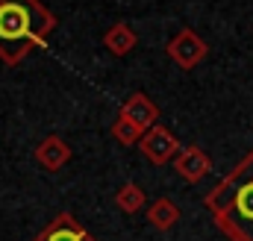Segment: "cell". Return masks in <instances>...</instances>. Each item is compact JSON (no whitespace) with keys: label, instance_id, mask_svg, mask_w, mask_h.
<instances>
[{"label":"cell","instance_id":"obj_2","mask_svg":"<svg viewBox=\"0 0 253 241\" xmlns=\"http://www.w3.org/2000/svg\"><path fill=\"white\" fill-rule=\"evenodd\" d=\"M138 150L144 153V159H147L150 165H168V162L177 159V153H180L183 147H180L177 135H174L168 126L156 123V126H150V129L138 138Z\"/></svg>","mask_w":253,"mask_h":241},{"label":"cell","instance_id":"obj_8","mask_svg":"<svg viewBox=\"0 0 253 241\" xmlns=\"http://www.w3.org/2000/svg\"><path fill=\"white\" fill-rule=\"evenodd\" d=\"M177 221H180V209H177V203H174V200L159 197V200H153V203L147 206V224H150L153 230L168 233Z\"/></svg>","mask_w":253,"mask_h":241},{"label":"cell","instance_id":"obj_4","mask_svg":"<svg viewBox=\"0 0 253 241\" xmlns=\"http://www.w3.org/2000/svg\"><path fill=\"white\" fill-rule=\"evenodd\" d=\"M33 241H97L71 212H59Z\"/></svg>","mask_w":253,"mask_h":241},{"label":"cell","instance_id":"obj_3","mask_svg":"<svg viewBox=\"0 0 253 241\" xmlns=\"http://www.w3.org/2000/svg\"><path fill=\"white\" fill-rule=\"evenodd\" d=\"M168 56L177 62L183 71H191V68H197L200 62L206 59V53H209V47H206V41L194 33V30H180L171 41H168Z\"/></svg>","mask_w":253,"mask_h":241},{"label":"cell","instance_id":"obj_9","mask_svg":"<svg viewBox=\"0 0 253 241\" xmlns=\"http://www.w3.org/2000/svg\"><path fill=\"white\" fill-rule=\"evenodd\" d=\"M135 41H138V36L132 33V27H129V24H115V27H109V30H106V36H103L106 50H109V53H115V56H126V53L135 47Z\"/></svg>","mask_w":253,"mask_h":241},{"label":"cell","instance_id":"obj_6","mask_svg":"<svg viewBox=\"0 0 253 241\" xmlns=\"http://www.w3.org/2000/svg\"><path fill=\"white\" fill-rule=\"evenodd\" d=\"M121 118H126L129 123H135L141 132H147L150 126H156L159 109H156V103H153L147 94L135 91V94H129V97L124 100V106H121Z\"/></svg>","mask_w":253,"mask_h":241},{"label":"cell","instance_id":"obj_10","mask_svg":"<svg viewBox=\"0 0 253 241\" xmlns=\"http://www.w3.org/2000/svg\"><path fill=\"white\" fill-rule=\"evenodd\" d=\"M144 188L141 185H135V182H124L121 188H118V194H115V206L126 212V215H135V212H141L144 209Z\"/></svg>","mask_w":253,"mask_h":241},{"label":"cell","instance_id":"obj_7","mask_svg":"<svg viewBox=\"0 0 253 241\" xmlns=\"http://www.w3.org/2000/svg\"><path fill=\"white\" fill-rule=\"evenodd\" d=\"M36 162L44 171H62L65 165L71 162V147L65 144L59 135H47L44 141H39L36 147Z\"/></svg>","mask_w":253,"mask_h":241},{"label":"cell","instance_id":"obj_1","mask_svg":"<svg viewBox=\"0 0 253 241\" xmlns=\"http://www.w3.org/2000/svg\"><path fill=\"white\" fill-rule=\"evenodd\" d=\"M56 30V15L39 0H0V62L18 65Z\"/></svg>","mask_w":253,"mask_h":241},{"label":"cell","instance_id":"obj_5","mask_svg":"<svg viewBox=\"0 0 253 241\" xmlns=\"http://www.w3.org/2000/svg\"><path fill=\"white\" fill-rule=\"evenodd\" d=\"M174 171H177L186 182H200L209 171H212V159H209V153L200 150L197 144H189V147H183V150L177 153Z\"/></svg>","mask_w":253,"mask_h":241},{"label":"cell","instance_id":"obj_11","mask_svg":"<svg viewBox=\"0 0 253 241\" xmlns=\"http://www.w3.org/2000/svg\"><path fill=\"white\" fill-rule=\"evenodd\" d=\"M112 135H115V141H121V144H126V147H129V144H138V138H141L144 132H141L135 123H129L126 118H121V115H118V118H115V123H112Z\"/></svg>","mask_w":253,"mask_h":241}]
</instances>
